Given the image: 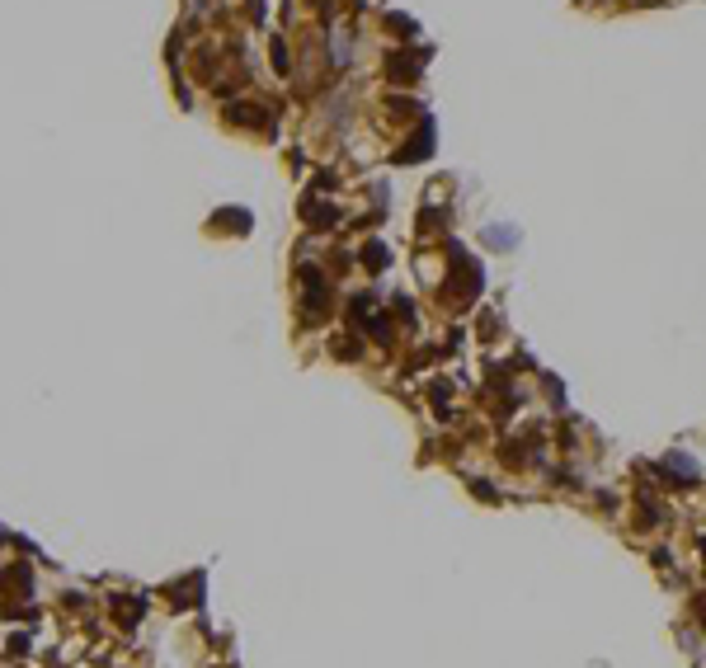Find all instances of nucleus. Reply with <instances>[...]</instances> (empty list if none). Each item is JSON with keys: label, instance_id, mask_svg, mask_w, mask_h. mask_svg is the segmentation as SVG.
I'll return each instance as SVG.
<instances>
[{"label": "nucleus", "instance_id": "nucleus-1", "mask_svg": "<svg viewBox=\"0 0 706 668\" xmlns=\"http://www.w3.org/2000/svg\"><path fill=\"white\" fill-rule=\"evenodd\" d=\"M433 151V118H419V132L405 141V151H396V160H424Z\"/></svg>", "mask_w": 706, "mask_h": 668}, {"label": "nucleus", "instance_id": "nucleus-2", "mask_svg": "<svg viewBox=\"0 0 706 668\" xmlns=\"http://www.w3.org/2000/svg\"><path fill=\"white\" fill-rule=\"evenodd\" d=\"M669 471L678 476V490H692V485H697V466H692L688 457H678V452H674V457H664V476H669Z\"/></svg>", "mask_w": 706, "mask_h": 668}, {"label": "nucleus", "instance_id": "nucleus-3", "mask_svg": "<svg viewBox=\"0 0 706 668\" xmlns=\"http://www.w3.org/2000/svg\"><path fill=\"white\" fill-rule=\"evenodd\" d=\"M301 212H306V221H311L315 231H325V226H334V221H339V212H334V207H320V202H311V198L301 202Z\"/></svg>", "mask_w": 706, "mask_h": 668}, {"label": "nucleus", "instance_id": "nucleus-4", "mask_svg": "<svg viewBox=\"0 0 706 668\" xmlns=\"http://www.w3.org/2000/svg\"><path fill=\"white\" fill-rule=\"evenodd\" d=\"M358 259H362L367 268H372V273H381V268L391 264V254H386V245H377V240H372V245H362V254H358Z\"/></svg>", "mask_w": 706, "mask_h": 668}, {"label": "nucleus", "instance_id": "nucleus-5", "mask_svg": "<svg viewBox=\"0 0 706 668\" xmlns=\"http://www.w3.org/2000/svg\"><path fill=\"white\" fill-rule=\"evenodd\" d=\"M697 617H702V626H706V593H702V603H697Z\"/></svg>", "mask_w": 706, "mask_h": 668}]
</instances>
